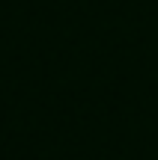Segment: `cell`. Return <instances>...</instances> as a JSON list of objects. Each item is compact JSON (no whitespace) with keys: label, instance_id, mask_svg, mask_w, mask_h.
<instances>
[]
</instances>
